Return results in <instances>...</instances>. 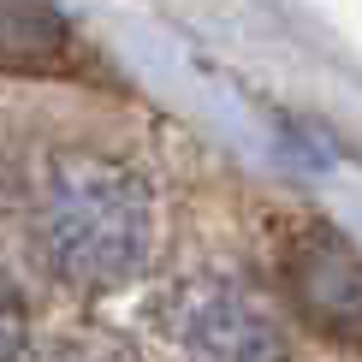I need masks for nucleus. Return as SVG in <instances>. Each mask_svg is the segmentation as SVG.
I'll return each instance as SVG.
<instances>
[{"label":"nucleus","instance_id":"f257e3e1","mask_svg":"<svg viewBox=\"0 0 362 362\" xmlns=\"http://www.w3.org/2000/svg\"><path fill=\"white\" fill-rule=\"evenodd\" d=\"M42 250L78 291L137 279L155 250L148 185L107 155H66L42 185Z\"/></svg>","mask_w":362,"mask_h":362},{"label":"nucleus","instance_id":"f03ea898","mask_svg":"<svg viewBox=\"0 0 362 362\" xmlns=\"http://www.w3.org/2000/svg\"><path fill=\"white\" fill-rule=\"evenodd\" d=\"M167 339L185 362H279V327L238 274H190L167 297Z\"/></svg>","mask_w":362,"mask_h":362},{"label":"nucleus","instance_id":"7ed1b4c3","mask_svg":"<svg viewBox=\"0 0 362 362\" xmlns=\"http://www.w3.org/2000/svg\"><path fill=\"white\" fill-rule=\"evenodd\" d=\"M291 297L321 333L362 339V262L333 232H309L291 250Z\"/></svg>","mask_w":362,"mask_h":362},{"label":"nucleus","instance_id":"20e7f679","mask_svg":"<svg viewBox=\"0 0 362 362\" xmlns=\"http://www.w3.org/2000/svg\"><path fill=\"white\" fill-rule=\"evenodd\" d=\"M71 36L66 18L42 0H0V71H54Z\"/></svg>","mask_w":362,"mask_h":362},{"label":"nucleus","instance_id":"39448f33","mask_svg":"<svg viewBox=\"0 0 362 362\" xmlns=\"http://www.w3.org/2000/svg\"><path fill=\"white\" fill-rule=\"evenodd\" d=\"M24 351V303L0 285V362H18Z\"/></svg>","mask_w":362,"mask_h":362}]
</instances>
